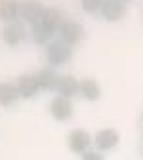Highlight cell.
<instances>
[{
    "mask_svg": "<svg viewBox=\"0 0 143 160\" xmlns=\"http://www.w3.org/2000/svg\"><path fill=\"white\" fill-rule=\"evenodd\" d=\"M19 6L21 0H0V21L4 25L19 21Z\"/></svg>",
    "mask_w": 143,
    "mask_h": 160,
    "instance_id": "obj_14",
    "label": "cell"
},
{
    "mask_svg": "<svg viewBox=\"0 0 143 160\" xmlns=\"http://www.w3.org/2000/svg\"><path fill=\"white\" fill-rule=\"evenodd\" d=\"M141 126H143V118H141Z\"/></svg>",
    "mask_w": 143,
    "mask_h": 160,
    "instance_id": "obj_19",
    "label": "cell"
},
{
    "mask_svg": "<svg viewBox=\"0 0 143 160\" xmlns=\"http://www.w3.org/2000/svg\"><path fill=\"white\" fill-rule=\"evenodd\" d=\"M67 147L74 154L82 156L86 151H90L94 147V135L84 128H74L67 133Z\"/></svg>",
    "mask_w": 143,
    "mask_h": 160,
    "instance_id": "obj_3",
    "label": "cell"
},
{
    "mask_svg": "<svg viewBox=\"0 0 143 160\" xmlns=\"http://www.w3.org/2000/svg\"><path fill=\"white\" fill-rule=\"evenodd\" d=\"M122 2H130V0H122Z\"/></svg>",
    "mask_w": 143,
    "mask_h": 160,
    "instance_id": "obj_18",
    "label": "cell"
},
{
    "mask_svg": "<svg viewBox=\"0 0 143 160\" xmlns=\"http://www.w3.org/2000/svg\"><path fill=\"white\" fill-rule=\"evenodd\" d=\"M74 112V107H73V99H67V97H61V95H55L50 103V114L54 120L57 122H67V120L73 116Z\"/></svg>",
    "mask_w": 143,
    "mask_h": 160,
    "instance_id": "obj_8",
    "label": "cell"
},
{
    "mask_svg": "<svg viewBox=\"0 0 143 160\" xmlns=\"http://www.w3.org/2000/svg\"><path fill=\"white\" fill-rule=\"evenodd\" d=\"M82 36H84V27L78 21H74V19H71V17H65L63 23H61L59 29H57V40L69 44L71 48L76 46L80 40H82Z\"/></svg>",
    "mask_w": 143,
    "mask_h": 160,
    "instance_id": "obj_4",
    "label": "cell"
},
{
    "mask_svg": "<svg viewBox=\"0 0 143 160\" xmlns=\"http://www.w3.org/2000/svg\"><path fill=\"white\" fill-rule=\"evenodd\" d=\"M126 12H128V6L122 0H103L99 15L107 23H118L126 17Z\"/></svg>",
    "mask_w": 143,
    "mask_h": 160,
    "instance_id": "obj_6",
    "label": "cell"
},
{
    "mask_svg": "<svg viewBox=\"0 0 143 160\" xmlns=\"http://www.w3.org/2000/svg\"><path fill=\"white\" fill-rule=\"evenodd\" d=\"M78 95L86 101H97L101 97V86L95 78H82L78 84Z\"/></svg>",
    "mask_w": 143,
    "mask_h": 160,
    "instance_id": "obj_15",
    "label": "cell"
},
{
    "mask_svg": "<svg viewBox=\"0 0 143 160\" xmlns=\"http://www.w3.org/2000/svg\"><path fill=\"white\" fill-rule=\"evenodd\" d=\"M59 72L52 67H44V69H40L34 78H36V84L40 90H44V92H55L57 88V82H59Z\"/></svg>",
    "mask_w": 143,
    "mask_h": 160,
    "instance_id": "obj_10",
    "label": "cell"
},
{
    "mask_svg": "<svg viewBox=\"0 0 143 160\" xmlns=\"http://www.w3.org/2000/svg\"><path fill=\"white\" fill-rule=\"evenodd\" d=\"M101 4H103V0H80V8H82L86 13H99L101 10Z\"/></svg>",
    "mask_w": 143,
    "mask_h": 160,
    "instance_id": "obj_16",
    "label": "cell"
},
{
    "mask_svg": "<svg viewBox=\"0 0 143 160\" xmlns=\"http://www.w3.org/2000/svg\"><path fill=\"white\" fill-rule=\"evenodd\" d=\"M118 143H120V133L115 128H103V130L95 132L94 135V147L99 152L113 151L115 147H118Z\"/></svg>",
    "mask_w": 143,
    "mask_h": 160,
    "instance_id": "obj_7",
    "label": "cell"
},
{
    "mask_svg": "<svg viewBox=\"0 0 143 160\" xmlns=\"http://www.w3.org/2000/svg\"><path fill=\"white\" fill-rule=\"evenodd\" d=\"M63 19H65V13L59 8H46L40 21L31 27V38L36 44L46 48L50 42H54L57 38V29L63 23Z\"/></svg>",
    "mask_w": 143,
    "mask_h": 160,
    "instance_id": "obj_1",
    "label": "cell"
},
{
    "mask_svg": "<svg viewBox=\"0 0 143 160\" xmlns=\"http://www.w3.org/2000/svg\"><path fill=\"white\" fill-rule=\"evenodd\" d=\"M44 10H46V6L40 0H23L21 6H19V21L23 25L33 27L40 21Z\"/></svg>",
    "mask_w": 143,
    "mask_h": 160,
    "instance_id": "obj_5",
    "label": "cell"
},
{
    "mask_svg": "<svg viewBox=\"0 0 143 160\" xmlns=\"http://www.w3.org/2000/svg\"><path fill=\"white\" fill-rule=\"evenodd\" d=\"M78 84H80V80L74 78L73 74H61L55 92H57V95H61V97L73 99L74 95H78Z\"/></svg>",
    "mask_w": 143,
    "mask_h": 160,
    "instance_id": "obj_13",
    "label": "cell"
},
{
    "mask_svg": "<svg viewBox=\"0 0 143 160\" xmlns=\"http://www.w3.org/2000/svg\"><path fill=\"white\" fill-rule=\"evenodd\" d=\"M71 57H73V48L57 38L46 46V61H48V67H52V69L69 63Z\"/></svg>",
    "mask_w": 143,
    "mask_h": 160,
    "instance_id": "obj_2",
    "label": "cell"
},
{
    "mask_svg": "<svg viewBox=\"0 0 143 160\" xmlns=\"http://www.w3.org/2000/svg\"><path fill=\"white\" fill-rule=\"evenodd\" d=\"M19 99H21V95H19L17 84L12 82V80H2V82H0V105L10 109Z\"/></svg>",
    "mask_w": 143,
    "mask_h": 160,
    "instance_id": "obj_11",
    "label": "cell"
},
{
    "mask_svg": "<svg viewBox=\"0 0 143 160\" xmlns=\"http://www.w3.org/2000/svg\"><path fill=\"white\" fill-rule=\"evenodd\" d=\"M15 84H17V90H19L21 99H33V97H36L38 92H40L34 74H21V76L15 80Z\"/></svg>",
    "mask_w": 143,
    "mask_h": 160,
    "instance_id": "obj_12",
    "label": "cell"
},
{
    "mask_svg": "<svg viewBox=\"0 0 143 160\" xmlns=\"http://www.w3.org/2000/svg\"><path fill=\"white\" fill-rule=\"evenodd\" d=\"M27 29H25V25L21 23V21H15V23H8V25H4V29H2V40H4V44H8V46H12V48H15V46H19L23 42V40L27 38Z\"/></svg>",
    "mask_w": 143,
    "mask_h": 160,
    "instance_id": "obj_9",
    "label": "cell"
},
{
    "mask_svg": "<svg viewBox=\"0 0 143 160\" xmlns=\"http://www.w3.org/2000/svg\"><path fill=\"white\" fill-rule=\"evenodd\" d=\"M80 160H105V156H103V152H99L95 149H90L80 156Z\"/></svg>",
    "mask_w": 143,
    "mask_h": 160,
    "instance_id": "obj_17",
    "label": "cell"
}]
</instances>
